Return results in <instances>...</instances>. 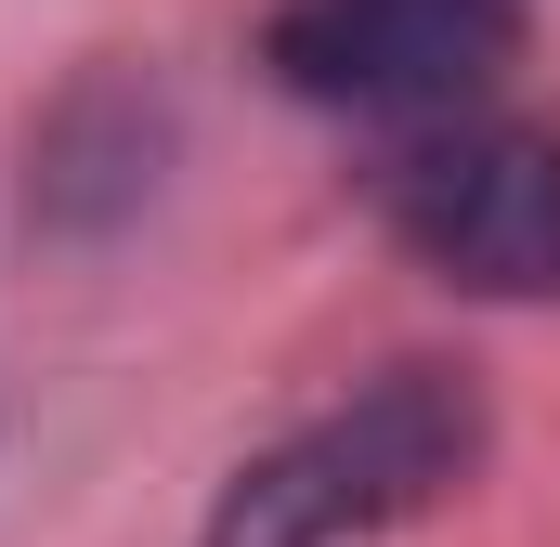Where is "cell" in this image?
Listing matches in <instances>:
<instances>
[{
	"mask_svg": "<svg viewBox=\"0 0 560 547\" xmlns=\"http://www.w3.org/2000/svg\"><path fill=\"white\" fill-rule=\"evenodd\" d=\"M482 469V392L456 365H392L352 405H326L313 430H287L275 456H248L209 509L196 547H339V535H392L443 509Z\"/></svg>",
	"mask_w": 560,
	"mask_h": 547,
	"instance_id": "6da1fadb",
	"label": "cell"
},
{
	"mask_svg": "<svg viewBox=\"0 0 560 547\" xmlns=\"http://www.w3.org/2000/svg\"><path fill=\"white\" fill-rule=\"evenodd\" d=\"M378 222L469 300H560V118H430L378 156Z\"/></svg>",
	"mask_w": 560,
	"mask_h": 547,
	"instance_id": "7a4b0ae2",
	"label": "cell"
},
{
	"mask_svg": "<svg viewBox=\"0 0 560 547\" xmlns=\"http://www.w3.org/2000/svg\"><path fill=\"white\" fill-rule=\"evenodd\" d=\"M535 0H287L275 13V79L300 105H339V118H469L509 53H522Z\"/></svg>",
	"mask_w": 560,
	"mask_h": 547,
	"instance_id": "3957f363",
	"label": "cell"
}]
</instances>
